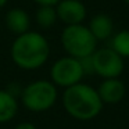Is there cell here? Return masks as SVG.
Listing matches in <instances>:
<instances>
[{
    "label": "cell",
    "mask_w": 129,
    "mask_h": 129,
    "mask_svg": "<svg viewBox=\"0 0 129 129\" xmlns=\"http://www.w3.org/2000/svg\"><path fill=\"white\" fill-rule=\"evenodd\" d=\"M38 6H56L60 0H32Z\"/></svg>",
    "instance_id": "14"
},
{
    "label": "cell",
    "mask_w": 129,
    "mask_h": 129,
    "mask_svg": "<svg viewBox=\"0 0 129 129\" xmlns=\"http://www.w3.org/2000/svg\"><path fill=\"white\" fill-rule=\"evenodd\" d=\"M14 129H36V126L32 122H20L14 126Z\"/></svg>",
    "instance_id": "15"
},
{
    "label": "cell",
    "mask_w": 129,
    "mask_h": 129,
    "mask_svg": "<svg viewBox=\"0 0 129 129\" xmlns=\"http://www.w3.org/2000/svg\"><path fill=\"white\" fill-rule=\"evenodd\" d=\"M21 103L31 112H45L53 108L58 99L57 86L47 79L29 82L21 90Z\"/></svg>",
    "instance_id": "3"
},
{
    "label": "cell",
    "mask_w": 129,
    "mask_h": 129,
    "mask_svg": "<svg viewBox=\"0 0 129 129\" xmlns=\"http://www.w3.org/2000/svg\"><path fill=\"white\" fill-rule=\"evenodd\" d=\"M35 21L40 29H50L58 21L56 6H38L35 13Z\"/></svg>",
    "instance_id": "12"
},
{
    "label": "cell",
    "mask_w": 129,
    "mask_h": 129,
    "mask_svg": "<svg viewBox=\"0 0 129 129\" xmlns=\"http://www.w3.org/2000/svg\"><path fill=\"white\" fill-rule=\"evenodd\" d=\"M87 28L90 29L97 42H104L111 39L114 35V21L106 13H97L90 18Z\"/></svg>",
    "instance_id": "10"
},
{
    "label": "cell",
    "mask_w": 129,
    "mask_h": 129,
    "mask_svg": "<svg viewBox=\"0 0 129 129\" xmlns=\"http://www.w3.org/2000/svg\"><path fill=\"white\" fill-rule=\"evenodd\" d=\"M97 93L103 104H117L125 97L126 87L119 78H108L101 81L97 87Z\"/></svg>",
    "instance_id": "8"
},
{
    "label": "cell",
    "mask_w": 129,
    "mask_h": 129,
    "mask_svg": "<svg viewBox=\"0 0 129 129\" xmlns=\"http://www.w3.org/2000/svg\"><path fill=\"white\" fill-rule=\"evenodd\" d=\"M7 3H9V0H0V9H3Z\"/></svg>",
    "instance_id": "16"
},
{
    "label": "cell",
    "mask_w": 129,
    "mask_h": 129,
    "mask_svg": "<svg viewBox=\"0 0 129 129\" xmlns=\"http://www.w3.org/2000/svg\"><path fill=\"white\" fill-rule=\"evenodd\" d=\"M61 101L65 112L76 121L94 119L104 106L97 89L83 82L65 87Z\"/></svg>",
    "instance_id": "2"
},
{
    "label": "cell",
    "mask_w": 129,
    "mask_h": 129,
    "mask_svg": "<svg viewBox=\"0 0 129 129\" xmlns=\"http://www.w3.org/2000/svg\"><path fill=\"white\" fill-rule=\"evenodd\" d=\"M123 60L129 58V29H122L111 36V46Z\"/></svg>",
    "instance_id": "13"
},
{
    "label": "cell",
    "mask_w": 129,
    "mask_h": 129,
    "mask_svg": "<svg viewBox=\"0 0 129 129\" xmlns=\"http://www.w3.org/2000/svg\"><path fill=\"white\" fill-rule=\"evenodd\" d=\"M123 2H125V3H126V4H128V6H129V0H123Z\"/></svg>",
    "instance_id": "17"
},
{
    "label": "cell",
    "mask_w": 129,
    "mask_h": 129,
    "mask_svg": "<svg viewBox=\"0 0 129 129\" xmlns=\"http://www.w3.org/2000/svg\"><path fill=\"white\" fill-rule=\"evenodd\" d=\"M85 71L79 58L65 56L56 60L50 68V81L57 87H70L82 82Z\"/></svg>",
    "instance_id": "5"
},
{
    "label": "cell",
    "mask_w": 129,
    "mask_h": 129,
    "mask_svg": "<svg viewBox=\"0 0 129 129\" xmlns=\"http://www.w3.org/2000/svg\"><path fill=\"white\" fill-rule=\"evenodd\" d=\"M60 42L67 56L75 58L90 57L97 49V40L87 28V25H65L60 36Z\"/></svg>",
    "instance_id": "4"
},
{
    "label": "cell",
    "mask_w": 129,
    "mask_h": 129,
    "mask_svg": "<svg viewBox=\"0 0 129 129\" xmlns=\"http://www.w3.org/2000/svg\"><path fill=\"white\" fill-rule=\"evenodd\" d=\"M18 100L7 89H0V123H7L17 115Z\"/></svg>",
    "instance_id": "11"
},
{
    "label": "cell",
    "mask_w": 129,
    "mask_h": 129,
    "mask_svg": "<svg viewBox=\"0 0 129 129\" xmlns=\"http://www.w3.org/2000/svg\"><path fill=\"white\" fill-rule=\"evenodd\" d=\"M93 65V74L103 79L119 78L123 72L125 62L123 58L111 47H100L90 56Z\"/></svg>",
    "instance_id": "6"
},
{
    "label": "cell",
    "mask_w": 129,
    "mask_h": 129,
    "mask_svg": "<svg viewBox=\"0 0 129 129\" xmlns=\"http://www.w3.org/2000/svg\"><path fill=\"white\" fill-rule=\"evenodd\" d=\"M10 56L18 68L35 71L47 62L50 57V45L40 32L28 31L15 36L10 47Z\"/></svg>",
    "instance_id": "1"
},
{
    "label": "cell",
    "mask_w": 129,
    "mask_h": 129,
    "mask_svg": "<svg viewBox=\"0 0 129 129\" xmlns=\"http://www.w3.org/2000/svg\"><path fill=\"white\" fill-rule=\"evenodd\" d=\"M4 25L15 36L31 31V15L21 7L9 10L4 15Z\"/></svg>",
    "instance_id": "9"
},
{
    "label": "cell",
    "mask_w": 129,
    "mask_h": 129,
    "mask_svg": "<svg viewBox=\"0 0 129 129\" xmlns=\"http://www.w3.org/2000/svg\"><path fill=\"white\" fill-rule=\"evenodd\" d=\"M57 18L64 25L83 24L87 17L86 6L81 0H60L56 4Z\"/></svg>",
    "instance_id": "7"
}]
</instances>
